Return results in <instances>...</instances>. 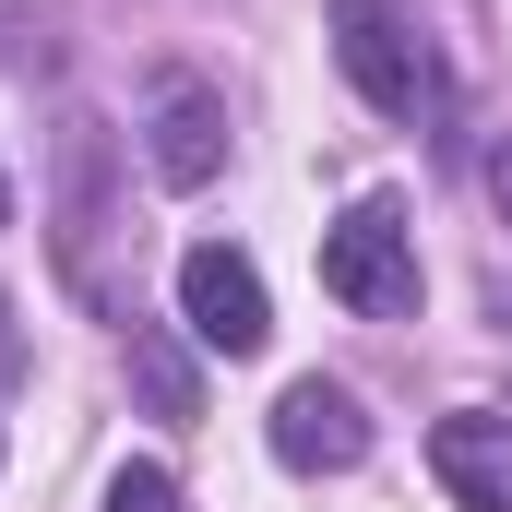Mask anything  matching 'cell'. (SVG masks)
Segmentation results:
<instances>
[{
    "label": "cell",
    "instance_id": "1",
    "mask_svg": "<svg viewBox=\"0 0 512 512\" xmlns=\"http://www.w3.org/2000/svg\"><path fill=\"white\" fill-rule=\"evenodd\" d=\"M322 286H334L358 322H405V310H417V227H405L393 191L346 203V215L322 227Z\"/></svg>",
    "mask_w": 512,
    "mask_h": 512
},
{
    "label": "cell",
    "instance_id": "2",
    "mask_svg": "<svg viewBox=\"0 0 512 512\" xmlns=\"http://www.w3.org/2000/svg\"><path fill=\"white\" fill-rule=\"evenodd\" d=\"M334 60L382 120H441V60L393 0H334Z\"/></svg>",
    "mask_w": 512,
    "mask_h": 512
},
{
    "label": "cell",
    "instance_id": "3",
    "mask_svg": "<svg viewBox=\"0 0 512 512\" xmlns=\"http://www.w3.org/2000/svg\"><path fill=\"white\" fill-rule=\"evenodd\" d=\"M179 322H191V346H215V358H262V346H274V298H262V274L227 251V239L179 251Z\"/></svg>",
    "mask_w": 512,
    "mask_h": 512
},
{
    "label": "cell",
    "instance_id": "4",
    "mask_svg": "<svg viewBox=\"0 0 512 512\" xmlns=\"http://www.w3.org/2000/svg\"><path fill=\"white\" fill-rule=\"evenodd\" d=\"M370 453V405L346 382H286L274 393V465L286 477H346Z\"/></svg>",
    "mask_w": 512,
    "mask_h": 512
},
{
    "label": "cell",
    "instance_id": "5",
    "mask_svg": "<svg viewBox=\"0 0 512 512\" xmlns=\"http://www.w3.org/2000/svg\"><path fill=\"white\" fill-rule=\"evenodd\" d=\"M429 465H441V489L465 512H512V417L501 405H453L429 429Z\"/></svg>",
    "mask_w": 512,
    "mask_h": 512
},
{
    "label": "cell",
    "instance_id": "6",
    "mask_svg": "<svg viewBox=\"0 0 512 512\" xmlns=\"http://www.w3.org/2000/svg\"><path fill=\"white\" fill-rule=\"evenodd\" d=\"M215 167H227V108L203 84H167V108H155V179L167 191H203Z\"/></svg>",
    "mask_w": 512,
    "mask_h": 512
},
{
    "label": "cell",
    "instance_id": "7",
    "mask_svg": "<svg viewBox=\"0 0 512 512\" xmlns=\"http://www.w3.org/2000/svg\"><path fill=\"white\" fill-rule=\"evenodd\" d=\"M131 382L155 393V417H179V429L203 417V382H191V358H179V346H167L155 322H131Z\"/></svg>",
    "mask_w": 512,
    "mask_h": 512
},
{
    "label": "cell",
    "instance_id": "8",
    "mask_svg": "<svg viewBox=\"0 0 512 512\" xmlns=\"http://www.w3.org/2000/svg\"><path fill=\"white\" fill-rule=\"evenodd\" d=\"M108 512H179V477L167 465H120L108 477Z\"/></svg>",
    "mask_w": 512,
    "mask_h": 512
},
{
    "label": "cell",
    "instance_id": "9",
    "mask_svg": "<svg viewBox=\"0 0 512 512\" xmlns=\"http://www.w3.org/2000/svg\"><path fill=\"white\" fill-rule=\"evenodd\" d=\"M489 203H501V215H512V143H501V155H489Z\"/></svg>",
    "mask_w": 512,
    "mask_h": 512
},
{
    "label": "cell",
    "instance_id": "10",
    "mask_svg": "<svg viewBox=\"0 0 512 512\" xmlns=\"http://www.w3.org/2000/svg\"><path fill=\"white\" fill-rule=\"evenodd\" d=\"M12 358H24V346H12V298H0V370H12Z\"/></svg>",
    "mask_w": 512,
    "mask_h": 512
},
{
    "label": "cell",
    "instance_id": "11",
    "mask_svg": "<svg viewBox=\"0 0 512 512\" xmlns=\"http://www.w3.org/2000/svg\"><path fill=\"white\" fill-rule=\"evenodd\" d=\"M0 227H12V191H0Z\"/></svg>",
    "mask_w": 512,
    "mask_h": 512
}]
</instances>
